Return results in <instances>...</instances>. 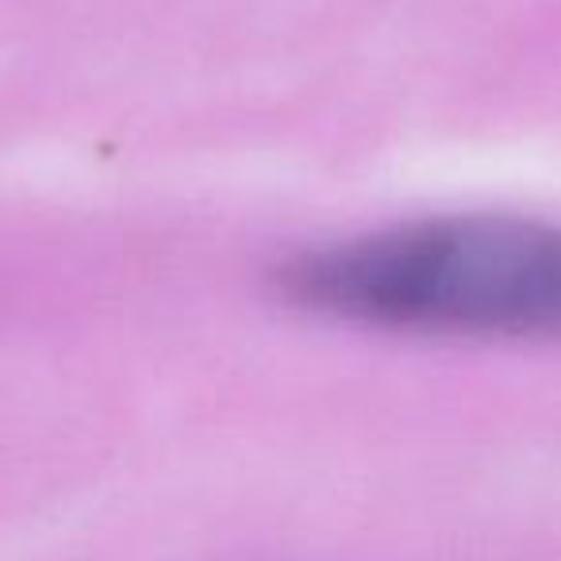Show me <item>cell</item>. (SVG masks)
I'll list each match as a JSON object with an SVG mask.
<instances>
[{"mask_svg":"<svg viewBox=\"0 0 561 561\" xmlns=\"http://www.w3.org/2000/svg\"><path fill=\"white\" fill-rule=\"evenodd\" d=\"M300 312L369 331L561 343V227L454 211L300 250L273 270Z\"/></svg>","mask_w":561,"mask_h":561,"instance_id":"6da1fadb","label":"cell"}]
</instances>
